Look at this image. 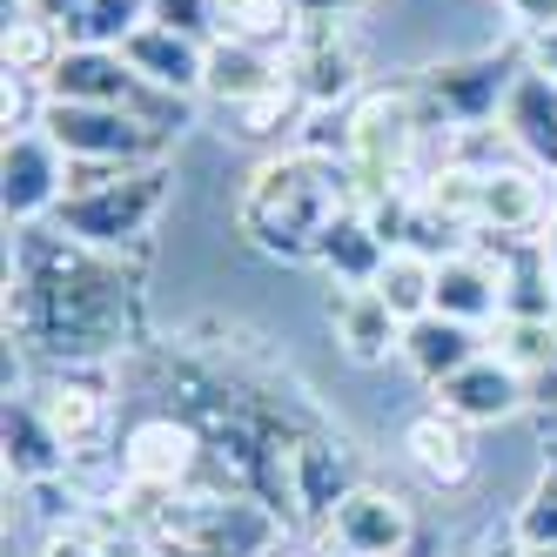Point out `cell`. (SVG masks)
<instances>
[{
  "label": "cell",
  "mask_w": 557,
  "mask_h": 557,
  "mask_svg": "<svg viewBox=\"0 0 557 557\" xmlns=\"http://www.w3.org/2000/svg\"><path fill=\"white\" fill-rule=\"evenodd\" d=\"M8 343L48 363H114L135 343V283L122 275V256L67 243L54 222L14 228Z\"/></svg>",
  "instance_id": "cell-1"
},
{
  "label": "cell",
  "mask_w": 557,
  "mask_h": 557,
  "mask_svg": "<svg viewBox=\"0 0 557 557\" xmlns=\"http://www.w3.org/2000/svg\"><path fill=\"white\" fill-rule=\"evenodd\" d=\"M349 209H363L356 169L330 162V154H309V148H289V154H269L249 175L243 202H235V228H243L249 249H262L275 262H309L315 243L330 235V222Z\"/></svg>",
  "instance_id": "cell-2"
},
{
  "label": "cell",
  "mask_w": 557,
  "mask_h": 557,
  "mask_svg": "<svg viewBox=\"0 0 557 557\" xmlns=\"http://www.w3.org/2000/svg\"><path fill=\"white\" fill-rule=\"evenodd\" d=\"M162 209H169V162H148V169H88V162H74L67 202L54 209V228L67 243H82V249L122 256L162 222Z\"/></svg>",
  "instance_id": "cell-3"
},
{
  "label": "cell",
  "mask_w": 557,
  "mask_h": 557,
  "mask_svg": "<svg viewBox=\"0 0 557 557\" xmlns=\"http://www.w3.org/2000/svg\"><path fill=\"white\" fill-rule=\"evenodd\" d=\"M517 67H524V54H470V61H436L417 74V114H423V141L444 135V148L470 128H491L497 108L517 82Z\"/></svg>",
  "instance_id": "cell-4"
},
{
  "label": "cell",
  "mask_w": 557,
  "mask_h": 557,
  "mask_svg": "<svg viewBox=\"0 0 557 557\" xmlns=\"http://www.w3.org/2000/svg\"><path fill=\"white\" fill-rule=\"evenodd\" d=\"M41 135L67 154V162H88V169H148V162H169V148H175V135L141 122V114L82 108V101H48Z\"/></svg>",
  "instance_id": "cell-5"
},
{
  "label": "cell",
  "mask_w": 557,
  "mask_h": 557,
  "mask_svg": "<svg viewBox=\"0 0 557 557\" xmlns=\"http://www.w3.org/2000/svg\"><path fill=\"white\" fill-rule=\"evenodd\" d=\"M114 457H122V484L154 491V497H182V491H195L209 476V444L182 410L135 417Z\"/></svg>",
  "instance_id": "cell-6"
},
{
  "label": "cell",
  "mask_w": 557,
  "mask_h": 557,
  "mask_svg": "<svg viewBox=\"0 0 557 557\" xmlns=\"http://www.w3.org/2000/svg\"><path fill=\"white\" fill-rule=\"evenodd\" d=\"M315 544L323 550H336V557H410V544H417V510L396 497V491H383V484H356L336 510H330V524L315 531Z\"/></svg>",
  "instance_id": "cell-7"
},
{
  "label": "cell",
  "mask_w": 557,
  "mask_h": 557,
  "mask_svg": "<svg viewBox=\"0 0 557 557\" xmlns=\"http://www.w3.org/2000/svg\"><path fill=\"white\" fill-rule=\"evenodd\" d=\"M283 67L309 108H349L363 95V54H356L349 21H302Z\"/></svg>",
  "instance_id": "cell-8"
},
{
  "label": "cell",
  "mask_w": 557,
  "mask_h": 557,
  "mask_svg": "<svg viewBox=\"0 0 557 557\" xmlns=\"http://www.w3.org/2000/svg\"><path fill=\"white\" fill-rule=\"evenodd\" d=\"M27 396L41 404V417L61 430V444L74 457H88L108 444L114 423V383L101 376V363H54L41 383H27Z\"/></svg>",
  "instance_id": "cell-9"
},
{
  "label": "cell",
  "mask_w": 557,
  "mask_h": 557,
  "mask_svg": "<svg viewBox=\"0 0 557 557\" xmlns=\"http://www.w3.org/2000/svg\"><path fill=\"white\" fill-rule=\"evenodd\" d=\"M396 450H404V463H410V476H417V484L444 491V497L470 491V484H476V470H484V450H476V430H470L463 417H450V410H436V404H423V410L404 423V436H396Z\"/></svg>",
  "instance_id": "cell-10"
},
{
  "label": "cell",
  "mask_w": 557,
  "mask_h": 557,
  "mask_svg": "<svg viewBox=\"0 0 557 557\" xmlns=\"http://www.w3.org/2000/svg\"><path fill=\"white\" fill-rule=\"evenodd\" d=\"M67 175H74V162L41 128L8 135V154H0V202H8V222L14 228L54 222V209L67 202Z\"/></svg>",
  "instance_id": "cell-11"
},
{
  "label": "cell",
  "mask_w": 557,
  "mask_h": 557,
  "mask_svg": "<svg viewBox=\"0 0 557 557\" xmlns=\"http://www.w3.org/2000/svg\"><path fill=\"white\" fill-rule=\"evenodd\" d=\"M430 404L436 410H450V417H463L470 430H491V423H510V417H524V410H537V396H531V383L517 376L504 356H470V363L457 370V376H444L430 389Z\"/></svg>",
  "instance_id": "cell-12"
},
{
  "label": "cell",
  "mask_w": 557,
  "mask_h": 557,
  "mask_svg": "<svg viewBox=\"0 0 557 557\" xmlns=\"http://www.w3.org/2000/svg\"><path fill=\"white\" fill-rule=\"evenodd\" d=\"M497 135L524 154L531 169H544L557 182V82L537 67H517V82L497 108Z\"/></svg>",
  "instance_id": "cell-13"
},
{
  "label": "cell",
  "mask_w": 557,
  "mask_h": 557,
  "mask_svg": "<svg viewBox=\"0 0 557 557\" xmlns=\"http://www.w3.org/2000/svg\"><path fill=\"white\" fill-rule=\"evenodd\" d=\"M550 188L537 169H484L476 175V235H544Z\"/></svg>",
  "instance_id": "cell-14"
},
{
  "label": "cell",
  "mask_w": 557,
  "mask_h": 557,
  "mask_svg": "<svg viewBox=\"0 0 557 557\" xmlns=\"http://www.w3.org/2000/svg\"><path fill=\"white\" fill-rule=\"evenodd\" d=\"M0 436H8V484L34 491V484H54V476H74V450L61 444V430L41 417L34 396H8Z\"/></svg>",
  "instance_id": "cell-15"
},
{
  "label": "cell",
  "mask_w": 557,
  "mask_h": 557,
  "mask_svg": "<svg viewBox=\"0 0 557 557\" xmlns=\"http://www.w3.org/2000/svg\"><path fill=\"white\" fill-rule=\"evenodd\" d=\"M330 336L356 370H376L404 349V315H396L376 289H336L330 296Z\"/></svg>",
  "instance_id": "cell-16"
},
{
  "label": "cell",
  "mask_w": 557,
  "mask_h": 557,
  "mask_svg": "<svg viewBox=\"0 0 557 557\" xmlns=\"http://www.w3.org/2000/svg\"><path fill=\"white\" fill-rule=\"evenodd\" d=\"M122 61L141 74L148 88H169V95H188V101H202V88H209V48L188 41V34L154 27V21L122 41Z\"/></svg>",
  "instance_id": "cell-17"
},
{
  "label": "cell",
  "mask_w": 557,
  "mask_h": 557,
  "mask_svg": "<svg viewBox=\"0 0 557 557\" xmlns=\"http://www.w3.org/2000/svg\"><path fill=\"white\" fill-rule=\"evenodd\" d=\"M48 101H82V108H128L141 101V74L122 61V48H67V61L48 74Z\"/></svg>",
  "instance_id": "cell-18"
},
{
  "label": "cell",
  "mask_w": 557,
  "mask_h": 557,
  "mask_svg": "<svg viewBox=\"0 0 557 557\" xmlns=\"http://www.w3.org/2000/svg\"><path fill=\"white\" fill-rule=\"evenodd\" d=\"M436 315H457V323L470 330H491L504 315V275L484 249H450L444 262H436Z\"/></svg>",
  "instance_id": "cell-19"
},
{
  "label": "cell",
  "mask_w": 557,
  "mask_h": 557,
  "mask_svg": "<svg viewBox=\"0 0 557 557\" xmlns=\"http://www.w3.org/2000/svg\"><path fill=\"white\" fill-rule=\"evenodd\" d=\"M404 370L423 383V389H436L444 376H457L470 356H484V330H470V323H457V315H417V323H404Z\"/></svg>",
  "instance_id": "cell-20"
},
{
  "label": "cell",
  "mask_w": 557,
  "mask_h": 557,
  "mask_svg": "<svg viewBox=\"0 0 557 557\" xmlns=\"http://www.w3.org/2000/svg\"><path fill=\"white\" fill-rule=\"evenodd\" d=\"M289 82V67H283V54H269V48H249V41H209V88H202V101H215V108H249V101H262L269 88H283Z\"/></svg>",
  "instance_id": "cell-21"
},
{
  "label": "cell",
  "mask_w": 557,
  "mask_h": 557,
  "mask_svg": "<svg viewBox=\"0 0 557 557\" xmlns=\"http://www.w3.org/2000/svg\"><path fill=\"white\" fill-rule=\"evenodd\" d=\"M309 262L323 269L336 289H370L376 275H383V262H389V243L376 235V222H370L363 209H349V215H336V222H330V235L315 243V256H309Z\"/></svg>",
  "instance_id": "cell-22"
},
{
  "label": "cell",
  "mask_w": 557,
  "mask_h": 557,
  "mask_svg": "<svg viewBox=\"0 0 557 557\" xmlns=\"http://www.w3.org/2000/svg\"><path fill=\"white\" fill-rule=\"evenodd\" d=\"M34 8L61 21L74 48H122L135 27H148V0H34Z\"/></svg>",
  "instance_id": "cell-23"
},
{
  "label": "cell",
  "mask_w": 557,
  "mask_h": 557,
  "mask_svg": "<svg viewBox=\"0 0 557 557\" xmlns=\"http://www.w3.org/2000/svg\"><path fill=\"white\" fill-rule=\"evenodd\" d=\"M8 74H27V82H41L48 88V74L67 61V27L61 21H48L41 8H21V0H8Z\"/></svg>",
  "instance_id": "cell-24"
},
{
  "label": "cell",
  "mask_w": 557,
  "mask_h": 557,
  "mask_svg": "<svg viewBox=\"0 0 557 557\" xmlns=\"http://www.w3.org/2000/svg\"><path fill=\"white\" fill-rule=\"evenodd\" d=\"M484 349L504 356V363L537 389L544 370L557 363V315H550V323H544V315H497V323L484 330Z\"/></svg>",
  "instance_id": "cell-25"
},
{
  "label": "cell",
  "mask_w": 557,
  "mask_h": 557,
  "mask_svg": "<svg viewBox=\"0 0 557 557\" xmlns=\"http://www.w3.org/2000/svg\"><path fill=\"white\" fill-rule=\"evenodd\" d=\"M215 21L228 41H249V48H269V54H289L296 41V0H215Z\"/></svg>",
  "instance_id": "cell-26"
},
{
  "label": "cell",
  "mask_w": 557,
  "mask_h": 557,
  "mask_svg": "<svg viewBox=\"0 0 557 557\" xmlns=\"http://www.w3.org/2000/svg\"><path fill=\"white\" fill-rule=\"evenodd\" d=\"M404 323H417V315H430L436 309V256H423V249H410V243H396L389 249V262H383V275L370 283Z\"/></svg>",
  "instance_id": "cell-27"
},
{
  "label": "cell",
  "mask_w": 557,
  "mask_h": 557,
  "mask_svg": "<svg viewBox=\"0 0 557 557\" xmlns=\"http://www.w3.org/2000/svg\"><path fill=\"white\" fill-rule=\"evenodd\" d=\"M302 114H309V101L296 95V82H283V88H269L262 101L235 108V135H243V141H275V135L302 128Z\"/></svg>",
  "instance_id": "cell-28"
},
{
  "label": "cell",
  "mask_w": 557,
  "mask_h": 557,
  "mask_svg": "<svg viewBox=\"0 0 557 557\" xmlns=\"http://www.w3.org/2000/svg\"><path fill=\"white\" fill-rule=\"evenodd\" d=\"M510 537L524 550H557V491L544 484V476L524 491V504L510 510Z\"/></svg>",
  "instance_id": "cell-29"
},
{
  "label": "cell",
  "mask_w": 557,
  "mask_h": 557,
  "mask_svg": "<svg viewBox=\"0 0 557 557\" xmlns=\"http://www.w3.org/2000/svg\"><path fill=\"white\" fill-rule=\"evenodd\" d=\"M148 21L169 27V34H188V41H222V21H215V0H148Z\"/></svg>",
  "instance_id": "cell-30"
},
{
  "label": "cell",
  "mask_w": 557,
  "mask_h": 557,
  "mask_svg": "<svg viewBox=\"0 0 557 557\" xmlns=\"http://www.w3.org/2000/svg\"><path fill=\"white\" fill-rule=\"evenodd\" d=\"M504 21L517 27V41H531V34L557 27V0H504Z\"/></svg>",
  "instance_id": "cell-31"
},
{
  "label": "cell",
  "mask_w": 557,
  "mask_h": 557,
  "mask_svg": "<svg viewBox=\"0 0 557 557\" xmlns=\"http://www.w3.org/2000/svg\"><path fill=\"white\" fill-rule=\"evenodd\" d=\"M524 67H537V74H550V82H557V27H544V34H531V41H524Z\"/></svg>",
  "instance_id": "cell-32"
},
{
  "label": "cell",
  "mask_w": 557,
  "mask_h": 557,
  "mask_svg": "<svg viewBox=\"0 0 557 557\" xmlns=\"http://www.w3.org/2000/svg\"><path fill=\"white\" fill-rule=\"evenodd\" d=\"M349 8H356V0H296L302 21H349Z\"/></svg>",
  "instance_id": "cell-33"
},
{
  "label": "cell",
  "mask_w": 557,
  "mask_h": 557,
  "mask_svg": "<svg viewBox=\"0 0 557 557\" xmlns=\"http://www.w3.org/2000/svg\"><path fill=\"white\" fill-rule=\"evenodd\" d=\"M470 557H531V550H524V544H517V537H510V524H504V531H491L484 544H476Z\"/></svg>",
  "instance_id": "cell-34"
},
{
  "label": "cell",
  "mask_w": 557,
  "mask_h": 557,
  "mask_svg": "<svg viewBox=\"0 0 557 557\" xmlns=\"http://www.w3.org/2000/svg\"><path fill=\"white\" fill-rule=\"evenodd\" d=\"M531 396H537V410H557V363H550V370H544V383H537V389H531Z\"/></svg>",
  "instance_id": "cell-35"
},
{
  "label": "cell",
  "mask_w": 557,
  "mask_h": 557,
  "mask_svg": "<svg viewBox=\"0 0 557 557\" xmlns=\"http://www.w3.org/2000/svg\"><path fill=\"white\" fill-rule=\"evenodd\" d=\"M544 256H550V275H557V188H550V222H544Z\"/></svg>",
  "instance_id": "cell-36"
},
{
  "label": "cell",
  "mask_w": 557,
  "mask_h": 557,
  "mask_svg": "<svg viewBox=\"0 0 557 557\" xmlns=\"http://www.w3.org/2000/svg\"><path fill=\"white\" fill-rule=\"evenodd\" d=\"M537 476H544V484L557 491V444H544V470H537Z\"/></svg>",
  "instance_id": "cell-37"
},
{
  "label": "cell",
  "mask_w": 557,
  "mask_h": 557,
  "mask_svg": "<svg viewBox=\"0 0 557 557\" xmlns=\"http://www.w3.org/2000/svg\"><path fill=\"white\" fill-rule=\"evenodd\" d=\"M537 436H544V444H557V410H537Z\"/></svg>",
  "instance_id": "cell-38"
},
{
  "label": "cell",
  "mask_w": 557,
  "mask_h": 557,
  "mask_svg": "<svg viewBox=\"0 0 557 557\" xmlns=\"http://www.w3.org/2000/svg\"><path fill=\"white\" fill-rule=\"evenodd\" d=\"M269 557H323V550H283V544H275V550H269Z\"/></svg>",
  "instance_id": "cell-39"
},
{
  "label": "cell",
  "mask_w": 557,
  "mask_h": 557,
  "mask_svg": "<svg viewBox=\"0 0 557 557\" xmlns=\"http://www.w3.org/2000/svg\"><path fill=\"white\" fill-rule=\"evenodd\" d=\"M531 557H557V550H531Z\"/></svg>",
  "instance_id": "cell-40"
},
{
  "label": "cell",
  "mask_w": 557,
  "mask_h": 557,
  "mask_svg": "<svg viewBox=\"0 0 557 557\" xmlns=\"http://www.w3.org/2000/svg\"><path fill=\"white\" fill-rule=\"evenodd\" d=\"M21 8H34V0H21Z\"/></svg>",
  "instance_id": "cell-41"
}]
</instances>
